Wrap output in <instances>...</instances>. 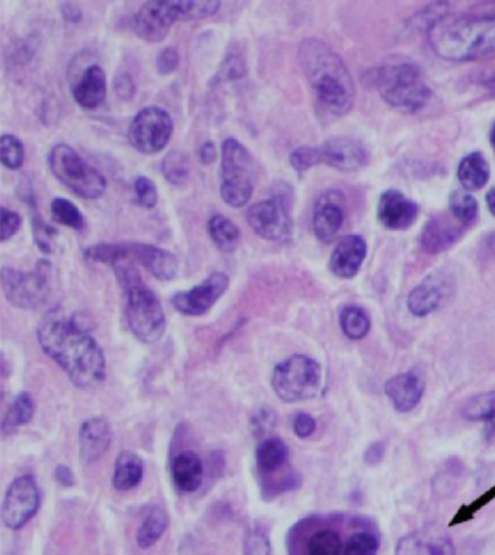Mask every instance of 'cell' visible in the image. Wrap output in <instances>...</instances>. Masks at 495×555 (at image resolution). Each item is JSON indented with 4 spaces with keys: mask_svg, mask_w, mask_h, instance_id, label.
Wrapping results in <instances>:
<instances>
[{
    "mask_svg": "<svg viewBox=\"0 0 495 555\" xmlns=\"http://www.w3.org/2000/svg\"><path fill=\"white\" fill-rule=\"evenodd\" d=\"M36 337L41 348L66 372L76 387L92 390L104 383V352L76 317L51 313L41 321Z\"/></svg>",
    "mask_w": 495,
    "mask_h": 555,
    "instance_id": "1",
    "label": "cell"
},
{
    "mask_svg": "<svg viewBox=\"0 0 495 555\" xmlns=\"http://www.w3.org/2000/svg\"><path fill=\"white\" fill-rule=\"evenodd\" d=\"M298 54L303 75L316 92L319 107L328 115L348 114L355 104L356 88L339 54L317 38L303 40Z\"/></svg>",
    "mask_w": 495,
    "mask_h": 555,
    "instance_id": "2",
    "label": "cell"
},
{
    "mask_svg": "<svg viewBox=\"0 0 495 555\" xmlns=\"http://www.w3.org/2000/svg\"><path fill=\"white\" fill-rule=\"evenodd\" d=\"M433 52L449 61L495 59V16H444L428 28Z\"/></svg>",
    "mask_w": 495,
    "mask_h": 555,
    "instance_id": "3",
    "label": "cell"
},
{
    "mask_svg": "<svg viewBox=\"0 0 495 555\" xmlns=\"http://www.w3.org/2000/svg\"><path fill=\"white\" fill-rule=\"evenodd\" d=\"M130 260H121L112 266L127 294L128 326L137 339L154 344L166 332V314L156 294L144 284Z\"/></svg>",
    "mask_w": 495,
    "mask_h": 555,
    "instance_id": "4",
    "label": "cell"
},
{
    "mask_svg": "<svg viewBox=\"0 0 495 555\" xmlns=\"http://www.w3.org/2000/svg\"><path fill=\"white\" fill-rule=\"evenodd\" d=\"M378 92L387 104L404 112H415L428 104L431 92L414 64H387L375 73Z\"/></svg>",
    "mask_w": 495,
    "mask_h": 555,
    "instance_id": "5",
    "label": "cell"
},
{
    "mask_svg": "<svg viewBox=\"0 0 495 555\" xmlns=\"http://www.w3.org/2000/svg\"><path fill=\"white\" fill-rule=\"evenodd\" d=\"M220 195L232 208L248 205L255 184V160L237 139L224 140L221 148Z\"/></svg>",
    "mask_w": 495,
    "mask_h": 555,
    "instance_id": "6",
    "label": "cell"
},
{
    "mask_svg": "<svg viewBox=\"0 0 495 555\" xmlns=\"http://www.w3.org/2000/svg\"><path fill=\"white\" fill-rule=\"evenodd\" d=\"M52 175L66 188L84 200H98L106 191V180L95 168L86 163L79 153L67 144H57L48 155Z\"/></svg>",
    "mask_w": 495,
    "mask_h": 555,
    "instance_id": "7",
    "label": "cell"
},
{
    "mask_svg": "<svg viewBox=\"0 0 495 555\" xmlns=\"http://www.w3.org/2000/svg\"><path fill=\"white\" fill-rule=\"evenodd\" d=\"M271 387L287 403L314 399L321 387V367L310 356H291L275 368Z\"/></svg>",
    "mask_w": 495,
    "mask_h": 555,
    "instance_id": "8",
    "label": "cell"
},
{
    "mask_svg": "<svg viewBox=\"0 0 495 555\" xmlns=\"http://www.w3.org/2000/svg\"><path fill=\"white\" fill-rule=\"evenodd\" d=\"M52 266L47 259L38 260L31 272L2 269V287L9 303L18 308L31 310L47 301L51 292Z\"/></svg>",
    "mask_w": 495,
    "mask_h": 555,
    "instance_id": "9",
    "label": "cell"
},
{
    "mask_svg": "<svg viewBox=\"0 0 495 555\" xmlns=\"http://www.w3.org/2000/svg\"><path fill=\"white\" fill-rule=\"evenodd\" d=\"M289 195L276 194L248 208L246 218L253 232L269 242H287L292 237Z\"/></svg>",
    "mask_w": 495,
    "mask_h": 555,
    "instance_id": "10",
    "label": "cell"
},
{
    "mask_svg": "<svg viewBox=\"0 0 495 555\" xmlns=\"http://www.w3.org/2000/svg\"><path fill=\"white\" fill-rule=\"evenodd\" d=\"M173 123L166 109L147 107L141 109L128 128V140L144 155L161 152L172 137Z\"/></svg>",
    "mask_w": 495,
    "mask_h": 555,
    "instance_id": "11",
    "label": "cell"
},
{
    "mask_svg": "<svg viewBox=\"0 0 495 555\" xmlns=\"http://www.w3.org/2000/svg\"><path fill=\"white\" fill-rule=\"evenodd\" d=\"M40 508V490L35 479L24 476L16 479L4 496L2 520L4 527L18 531L28 524Z\"/></svg>",
    "mask_w": 495,
    "mask_h": 555,
    "instance_id": "12",
    "label": "cell"
},
{
    "mask_svg": "<svg viewBox=\"0 0 495 555\" xmlns=\"http://www.w3.org/2000/svg\"><path fill=\"white\" fill-rule=\"evenodd\" d=\"M176 20H182L179 0L177 2H145L134 16L132 28L141 40L156 44L166 40Z\"/></svg>",
    "mask_w": 495,
    "mask_h": 555,
    "instance_id": "13",
    "label": "cell"
},
{
    "mask_svg": "<svg viewBox=\"0 0 495 555\" xmlns=\"http://www.w3.org/2000/svg\"><path fill=\"white\" fill-rule=\"evenodd\" d=\"M228 285L230 280L225 274L214 272L200 285L173 296V307L185 316H202L225 294Z\"/></svg>",
    "mask_w": 495,
    "mask_h": 555,
    "instance_id": "14",
    "label": "cell"
},
{
    "mask_svg": "<svg viewBox=\"0 0 495 555\" xmlns=\"http://www.w3.org/2000/svg\"><path fill=\"white\" fill-rule=\"evenodd\" d=\"M319 162L340 172H356L367 163L364 144L353 139H332L318 147Z\"/></svg>",
    "mask_w": 495,
    "mask_h": 555,
    "instance_id": "15",
    "label": "cell"
},
{
    "mask_svg": "<svg viewBox=\"0 0 495 555\" xmlns=\"http://www.w3.org/2000/svg\"><path fill=\"white\" fill-rule=\"evenodd\" d=\"M396 555H455V547L442 529L426 527L401 538Z\"/></svg>",
    "mask_w": 495,
    "mask_h": 555,
    "instance_id": "16",
    "label": "cell"
},
{
    "mask_svg": "<svg viewBox=\"0 0 495 555\" xmlns=\"http://www.w3.org/2000/svg\"><path fill=\"white\" fill-rule=\"evenodd\" d=\"M344 223V198L340 192L328 191L319 196L314 208L312 227L319 240L330 242Z\"/></svg>",
    "mask_w": 495,
    "mask_h": 555,
    "instance_id": "17",
    "label": "cell"
},
{
    "mask_svg": "<svg viewBox=\"0 0 495 555\" xmlns=\"http://www.w3.org/2000/svg\"><path fill=\"white\" fill-rule=\"evenodd\" d=\"M465 232V226L455 217L440 214L428 220L421 233V248L430 255L444 252L455 246Z\"/></svg>",
    "mask_w": 495,
    "mask_h": 555,
    "instance_id": "18",
    "label": "cell"
},
{
    "mask_svg": "<svg viewBox=\"0 0 495 555\" xmlns=\"http://www.w3.org/2000/svg\"><path fill=\"white\" fill-rule=\"evenodd\" d=\"M419 216V207L401 192H383L378 204V217L381 223L391 230H405L414 224Z\"/></svg>",
    "mask_w": 495,
    "mask_h": 555,
    "instance_id": "19",
    "label": "cell"
},
{
    "mask_svg": "<svg viewBox=\"0 0 495 555\" xmlns=\"http://www.w3.org/2000/svg\"><path fill=\"white\" fill-rule=\"evenodd\" d=\"M112 442V429L104 417L86 420L79 432L80 458L86 464H95L108 452Z\"/></svg>",
    "mask_w": 495,
    "mask_h": 555,
    "instance_id": "20",
    "label": "cell"
},
{
    "mask_svg": "<svg viewBox=\"0 0 495 555\" xmlns=\"http://www.w3.org/2000/svg\"><path fill=\"white\" fill-rule=\"evenodd\" d=\"M128 250L130 258L143 265L157 280L170 281L177 275L179 262L173 253L145 243H128Z\"/></svg>",
    "mask_w": 495,
    "mask_h": 555,
    "instance_id": "21",
    "label": "cell"
},
{
    "mask_svg": "<svg viewBox=\"0 0 495 555\" xmlns=\"http://www.w3.org/2000/svg\"><path fill=\"white\" fill-rule=\"evenodd\" d=\"M366 243L360 236H346L333 250L330 269L342 280H350L358 275L366 258Z\"/></svg>",
    "mask_w": 495,
    "mask_h": 555,
    "instance_id": "22",
    "label": "cell"
},
{
    "mask_svg": "<svg viewBox=\"0 0 495 555\" xmlns=\"http://www.w3.org/2000/svg\"><path fill=\"white\" fill-rule=\"evenodd\" d=\"M424 381L419 374L410 371L392 377L385 384V392L397 412H412L424 396Z\"/></svg>",
    "mask_w": 495,
    "mask_h": 555,
    "instance_id": "23",
    "label": "cell"
},
{
    "mask_svg": "<svg viewBox=\"0 0 495 555\" xmlns=\"http://www.w3.org/2000/svg\"><path fill=\"white\" fill-rule=\"evenodd\" d=\"M72 93L82 108H98L106 96V75L104 68L98 64L89 66L73 84Z\"/></svg>",
    "mask_w": 495,
    "mask_h": 555,
    "instance_id": "24",
    "label": "cell"
},
{
    "mask_svg": "<svg viewBox=\"0 0 495 555\" xmlns=\"http://www.w3.org/2000/svg\"><path fill=\"white\" fill-rule=\"evenodd\" d=\"M444 298V282L437 275L421 281L408 296V310L417 317L428 316L440 307Z\"/></svg>",
    "mask_w": 495,
    "mask_h": 555,
    "instance_id": "25",
    "label": "cell"
},
{
    "mask_svg": "<svg viewBox=\"0 0 495 555\" xmlns=\"http://www.w3.org/2000/svg\"><path fill=\"white\" fill-rule=\"evenodd\" d=\"M173 484L184 493L196 492L204 481V464L195 452H180L172 461Z\"/></svg>",
    "mask_w": 495,
    "mask_h": 555,
    "instance_id": "26",
    "label": "cell"
},
{
    "mask_svg": "<svg viewBox=\"0 0 495 555\" xmlns=\"http://www.w3.org/2000/svg\"><path fill=\"white\" fill-rule=\"evenodd\" d=\"M144 465L140 456L134 452H121L116 458L112 484L120 492H128L137 488L143 480Z\"/></svg>",
    "mask_w": 495,
    "mask_h": 555,
    "instance_id": "27",
    "label": "cell"
},
{
    "mask_svg": "<svg viewBox=\"0 0 495 555\" xmlns=\"http://www.w3.org/2000/svg\"><path fill=\"white\" fill-rule=\"evenodd\" d=\"M458 178L467 191H478L490 179V166L481 153H472L460 162Z\"/></svg>",
    "mask_w": 495,
    "mask_h": 555,
    "instance_id": "28",
    "label": "cell"
},
{
    "mask_svg": "<svg viewBox=\"0 0 495 555\" xmlns=\"http://www.w3.org/2000/svg\"><path fill=\"white\" fill-rule=\"evenodd\" d=\"M208 234L220 252L232 253L239 248L240 228L225 216L212 217L208 223Z\"/></svg>",
    "mask_w": 495,
    "mask_h": 555,
    "instance_id": "29",
    "label": "cell"
},
{
    "mask_svg": "<svg viewBox=\"0 0 495 555\" xmlns=\"http://www.w3.org/2000/svg\"><path fill=\"white\" fill-rule=\"evenodd\" d=\"M289 458V449L279 438H269L263 440L255 451V464L259 472H273L279 470Z\"/></svg>",
    "mask_w": 495,
    "mask_h": 555,
    "instance_id": "30",
    "label": "cell"
},
{
    "mask_svg": "<svg viewBox=\"0 0 495 555\" xmlns=\"http://www.w3.org/2000/svg\"><path fill=\"white\" fill-rule=\"evenodd\" d=\"M169 527V515L163 509H153L145 518L137 532V543L143 550L156 545L157 541L163 536Z\"/></svg>",
    "mask_w": 495,
    "mask_h": 555,
    "instance_id": "31",
    "label": "cell"
},
{
    "mask_svg": "<svg viewBox=\"0 0 495 555\" xmlns=\"http://www.w3.org/2000/svg\"><path fill=\"white\" fill-rule=\"evenodd\" d=\"M340 326L349 339L360 340L371 330V319L362 308L349 305L340 314Z\"/></svg>",
    "mask_w": 495,
    "mask_h": 555,
    "instance_id": "32",
    "label": "cell"
},
{
    "mask_svg": "<svg viewBox=\"0 0 495 555\" xmlns=\"http://www.w3.org/2000/svg\"><path fill=\"white\" fill-rule=\"evenodd\" d=\"M343 551V541L334 529H319L314 532L307 543L308 555H340Z\"/></svg>",
    "mask_w": 495,
    "mask_h": 555,
    "instance_id": "33",
    "label": "cell"
},
{
    "mask_svg": "<svg viewBox=\"0 0 495 555\" xmlns=\"http://www.w3.org/2000/svg\"><path fill=\"white\" fill-rule=\"evenodd\" d=\"M34 400L29 396L28 392H20V396L16 397L12 406L9 408L8 413L4 416V432H12L20 426L28 424L29 420L34 416Z\"/></svg>",
    "mask_w": 495,
    "mask_h": 555,
    "instance_id": "34",
    "label": "cell"
},
{
    "mask_svg": "<svg viewBox=\"0 0 495 555\" xmlns=\"http://www.w3.org/2000/svg\"><path fill=\"white\" fill-rule=\"evenodd\" d=\"M449 207H451L452 216L460 221L465 227L475 223L476 217H478V202L471 194L453 192L449 201Z\"/></svg>",
    "mask_w": 495,
    "mask_h": 555,
    "instance_id": "35",
    "label": "cell"
},
{
    "mask_svg": "<svg viewBox=\"0 0 495 555\" xmlns=\"http://www.w3.org/2000/svg\"><path fill=\"white\" fill-rule=\"evenodd\" d=\"M161 170L166 179L173 185H182L189 176V159L185 153L175 150L164 157Z\"/></svg>",
    "mask_w": 495,
    "mask_h": 555,
    "instance_id": "36",
    "label": "cell"
},
{
    "mask_svg": "<svg viewBox=\"0 0 495 555\" xmlns=\"http://www.w3.org/2000/svg\"><path fill=\"white\" fill-rule=\"evenodd\" d=\"M51 216L59 224H63L66 227L80 230L83 227V214L79 208L73 204L72 201L64 198H56L51 202Z\"/></svg>",
    "mask_w": 495,
    "mask_h": 555,
    "instance_id": "37",
    "label": "cell"
},
{
    "mask_svg": "<svg viewBox=\"0 0 495 555\" xmlns=\"http://www.w3.org/2000/svg\"><path fill=\"white\" fill-rule=\"evenodd\" d=\"M494 412L495 392H490L472 397V399L465 404L462 415L465 416V419L479 422V420H487Z\"/></svg>",
    "mask_w": 495,
    "mask_h": 555,
    "instance_id": "38",
    "label": "cell"
},
{
    "mask_svg": "<svg viewBox=\"0 0 495 555\" xmlns=\"http://www.w3.org/2000/svg\"><path fill=\"white\" fill-rule=\"evenodd\" d=\"M0 155H2L4 166L11 170H16L24 164V144L12 134H4L0 139Z\"/></svg>",
    "mask_w": 495,
    "mask_h": 555,
    "instance_id": "39",
    "label": "cell"
},
{
    "mask_svg": "<svg viewBox=\"0 0 495 555\" xmlns=\"http://www.w3.org/2000/svg\"><path fill=\"white\" fill-rule=\"evenodd\" d=\"M380 541L375 534L367 531L356 532L344 545L343 555H378Z\"/></svg>",
    "mask_w": 495,
    "mask_h": 555,
    "instance_id": "40",
    "label": "cell"
},
{
    "mask_svg": "<svg viewBox=\"0 0 495 555\" xmlns=\"http://www.w3.org/2000/svg\"><path fill=\"white\" fill-rule=\"evenodd\" d=\"M180 12H182V20H204L208 16L216 15L220 9V2L216 0H207V2H193V0H186V2H179Z\"/></svg>",
    "mask_w": 495,
    "mask_h": 555,
    "instance_id": "41",
    "label": "cell"
},
{
    "mask_svg": "<svg viewBox=\"0 0 495 555\" xmlns=\"http://www.w3.org/2000/svg\"><path fill=\"white\" fill-rule=\"evenodd\" d=\"M495 499V486L488 488L487 492L479 496L478 499L474 500L471 504H463L460 511H456L453 519L451 520L449 527H456V525L465 524L468 520L474 519V516L478 513L481 509L485 508L488 503H491Z\"/></svg>",
    "mask_w": 495,
    "mask_h": 555,
    "instance_id": "42",
    "label": "cell"
},
{
    "mask_svg": "<svg viewBox=\"0 0 495 555\" xmlns=\"http://www.w3.org/2000/svg\"><path fill=\"white\" fill-rule=\"evenodd\" d=\"M289 162H291L292 168L295 169L296 172H307L308 169L314 168L317 164H321L318 147L303 146V147L295 148L291 153V156H289Z\"/></svg>",
    "mask_w": 495,
    "mask_h": 555,
    "instance_id": "43",
    "label": "cell"
},
{
    "mask_svg": "<svg viewBox=\"0 0 495 555\" xmlns=\"http://www.w3.org/2000/svg\"><path fill=\"white\" fill-rule=\"evenodd\" d=\"M134 191H136L137 201L141 207L147 208V210L156 207L159 192H157L156 185L152 179H148L145 176L137 178L136 182H134Z\"/></svg>",
    "mask_w": 495,
    "mask_h": 555,
    "instance_id": "44",
    "label": "cell"
},
{
    "mask_svg": "<svg viewBox=\"0 0 495 555\" xmlns=\"http://www.w3.org/2000/svg\"><path fill=\"white\" fill-rule=\"evenodd\" d=\"M244 555H273L271 541L262 529H255V531L250 532L248 543H246Z\"/></svg>",
    "mask_w": 495,
    "mask_h": 555,
    "instance_id": "45",
    "label": "cell"
},
{
    "mask_svg": "<svg viewBox=\"0 0 495 555\" xmlns=\"http://www.w3.org/2000/svg\"><path fill=\"white\" fill-rule=\"evenodd\" d=\"M179 52L175 48L168 47L161 50L157 56L156 67L157 72L161 76L172 75L179 67Z\"/></svg>",
    "mask_w": 495,
    "mask_h": 555,
    "instance_id": "46",
    "label": "cell"
},
{
    "mask_svg": "<svg viewBox=\"0 0 495 555\" xmlns=\"http://www.w3.org/2000/svg\"><path fill=\"white\" fill-rule=\"evenodd\" d=\"M20 227V214L11 211L8 208H2V232H0V239L2 242L15 236Z\"/></svg>",
    "mask_w": 495,
    "mask_h": 555,
    "instance_id": "47",
    "label": "cell"
},
{
    "mask_svg": "<svg viewBox=\"0 0 495 555\" xmlns=\"http://www.w3.org/2000/svg\"><path fill=\"white\" fill-rule=\"evenodd\" d=\"M317 422L311 415L308 413H298L294 419V432L301 440L310 438L316 432Z\"/></svg>",
    "mask_w": 495,
    "mask_h": 555,
    "instance_id": "48",
    "label": "cell"
},
{
    "mask_svg": "<svg viewBox=\"0 0 495 555\" xmlns=\"http://www.w3.org/2000/svg\"><path fill=\"white\" fill-rule=\"evenodd\" d=\"M115 91L116 95L122 98V99H131L132 95L136 92V86L132 82L131 76L127 73H122L115 79Z\"/></svg>",
    "mask_w": 495,
    "mask_h": 555,
    "instance_id": "49",
    "label": "cell"
},
{
    "mask_svg": "<svg viewBox=\"0 0 495 555\" xmlns=\"http://www.w3.org/2000/svg\"><path fill=\"white\" fill-rule=\"evenodd\" d=\"M255 422V431H266L275 424V413L271 408H262L257 415L253 417Z\"/></svg>",
    "mask_w": 495,
    "mask_h": 555,
    "instance_id": "50",
    "label": "cell"
},
{
    "mask_svg": "<svg viewBox=\"0 0 495 555\" xmlns=\"http://www.w3.org/2000/svg\"><path fill=\"white\" fill-rule=\"evenodd\" d=\"M61 13H63L64 20L73 24H77L82 20V9L73 2H64L60 4Z\"/></svg>",
    "mask_w": 495,
    "mask_h": 555,
    "instance_id": "51",
    "label": "cell"
},
{
    "mask_svg": "<svg viewBox=\"0 0 495 555\" xmlns=\"http://www.w3.org/2000/svg\"><path fill=\"white\" fill-rule=\"evenodd\" d=\"M383 454H385V445L382 442H375L367 448L365 461L371 465H375L382 461Z\"/></svg>",
    "mask_w": 495,
    "mask_h": 555,
    "instance_id": "52",
    "label": "cell"
},
{
    "mask_svg": "<svg viewBox=\"0 0 495 555\" xmlns=\"http://www.w3.org/2000/svg\"><path fill=\"white\" fill-rule=\"evenodd\" d=\"M200 159L202 164H211L216 159V148L212 141H205L200 148Z\"/></svg>",
    "mask_w": 495,
    "mask_h": 555,
    "instance_id": "53",
    "label": "cell"
},
{
    "mask_svg": "<svg viewBox=\"0 0 495 555\" xmlns=\"http://www.w3.org/2000/svg\"><path fill=\"white\" fill-rule=\"evenodd\" d=\"M56 480L61 486H64V488H72L73 484H75L73 472H70L67 467H64V465H60V467L57 468Z\"/></svg>",
    "mask_w": 495,
    "mask_h": 555,
    "instance_id": "54",
    "label": "cell"
},
{
    "mask_svg": "<svg viewBox=\"0 0 495 555\" xmlns=\"http://www.w3.org/2000/svg\"><path fill=\"white\" fill-rule=\"evenodd\" d=\"M485 422H487V424H485V438L492 440V438H495V412Z\"/></svg>",
    "mask_w": 495,
    "mask_h": 555,
    "instance_id": "55",
    "label": "cell"
},
{
    "mask_svg": "<svg viewBox=\"0 0 495 555\" xmlns=\"http://www.w3.org/2000/svg\"><path fill=\"white\" fill-rule=\"evenodd\" d=\"M487 205L491 214L495 216V188H492L491 191L487 194Z\"/></svg>",
    "mask_w": 495,
    "mask_h": 555,
    "instance_id": "56",
    "label": "cell"
},
{
    "mask_svg": "<svg viewBox=\"0 0 495 555\" xmlns=\"http://www.w3.org/2000/svg\"><path fill=\"white\" fill-rule=\"evenodd\" d=\"M487 86L491 89L492 93H495V75L491 77V79L488 80Z\"/></svg>",
    "mask_w": 495,
    "mask_h": 555,
    "instance_id": "57",
    "label": "cell"
},
{
    "mask_svg": "<svg viewBox=\"0 0 495 555\" xmlns=\"http://www.w3.org/2000/svg\"><path fill=\"white\" fill-rule=\"evenodd\" d=\"M490 140H491L492 147L495 148V124L492 127L491 134H490Z\"/></svg>",
    "mask_w": 495,
    "mask_h": 555,
    "instance_id": "58",
    "label": "cell"
}]
</instances>
